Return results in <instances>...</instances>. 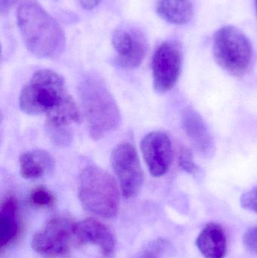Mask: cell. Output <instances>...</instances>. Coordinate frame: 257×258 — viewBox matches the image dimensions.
I'll return each instance as SVG.
<instances>
[{
    "mask_svg": "<svg viewBox=\"0 0 257 258\" xmlns=\"http://www.w3.org/2000/svg\"><path fill=\"white\" fill-rule=\"evenodd\" d=\"M75 224L65 217H55L50 220L32 239V248L45 258H57L67 252L74 239Z\"/></svg>",
    "mask_w": 257,
    "mask_h": 258,
    "instance_id": "cell-7",
    "label": "cell"
},
{
    "mask_svg": "<svg viewBox=\"0 0 257 258\" xmlns=\"http://www.w3.org/2000/svg\"><path fill=\"white\" fill-rule=\"evenodd\" d=\"M140 149L149 172L153 177L164 175L172 165L173 150L167 134L161 131L149 132L142 139Z\"/></svg>",
    "mask_w": 257,
    "mask_h": 258,
    "instance_id": "cell-9",
    "label": "cell"
},
{
    "mask_svg": "<svg viewBox=\"0 0 257 258\" xmlns=\"http://www.w3.org/2000/svg\"><path fill=\"white\" fill-rule=\"evenodd\" d=\"M20 173L27 180L40 178L54 168V159L45 150H34L23 153L19 159Z\"/></svg>",
    "mask_w": 257,
    "mask_h": 258,
    "instance_id": "cell-13",
    "label": "cell"
},
{
    "mask_svg": "<svg viewBox=\"0 0 257 258\" xmlns=\"http://www.w3.org/2000/svg\"><path fill=\"white\" fill-rule=\"evenodd\" d=\"M74 239L79 245L92 244L101 249L105 258H113L116 249V240L111 230L101 221L88 218L74 225Z\"/></svg>",
    "mask_w": 257,
    "mask_h": 258,
    "instance_id": "cell-10",
    "label": "cell"
},
{
    "mask_svg": "<svg viewBox=\"0 0 257 258\" xmlns=\"http://www.w3.org/2000/svg\"><path fill=\"white\" fill-rule=\"evenodd\" d=\"M179 165L184 171L190 174H195L199 170V167L194 160V156L190 149L183 147L179 156Z\"/></svg>",
    "mask_w": 257,
    "mask_h": 258,
    "instance_id": "cell-20",
    "label": "cell"
},
{
    "mask_svg": "<svg viewBox=\"0 0 257 258\" xmlns=\"http://www.w3.org/2000/svg\"><path fill=\"white\" fill-rule=\"evenodd\" d=\"M102 0H78L83 9L92 10L98 6Z\"/></svg>",
    "mask_w": 257,
    "mask_h": 258,
    "instance_id": "cell-24",
    "label": "cell"
},
{
    "mask_svg": "<svg viewBox=\"0 0 257 258\" xmlns=\"http://www.w3.org/2000/svg\"><path fill=\"white\" fill-rule=\"evenodd\" d=\"M48 138L57 147H66L72 141V133L69 128L46 126Z\"/></svg>",
    "mask_w": 257,
    "mask_h": 258,
    "instance_id": "cell-19",
    "label": "cell"
},
{
    "mask_svg": "<svg viewBox=\"0 0 257 258\" xmlns=\"http://www.w3.org/2000/svg\"><path fill=\"white\" fill-rule=\"evenodd\" d=\"M240 201L244 209L257 214V186L243 194Z\"/></svg>",
    "mask_w": 257,
    "mask_h": 258,
    "instance_id": "cell-21",
    "label": "cell"
},
{
    "mask_svg": "<svg viewBox=\"0 0 257 258\" xmlns=\"http://www.w3.org/2000/svg\"><path fill=\"white\" fill-rule=\"evenodd\" d=\"M254 5H255V10H256V15L257 16V0H254Z\"/></svg>",
    "mask_w": 257,
    "mask_h": 258,
    "instance_id": "cell-26",
    "label": "cell"
},
{
    "mask_svg": "<svg viewBox=\"0 0 257 258\" xmlns=\"http://www.w3.org/2000/svg\"><path fill=\"white\" fill-rule=\"evenodd\" d=\"M137 258H158V257L154 251H145Z\"/></svg>",
    "mask_w": 257,
    "mask_h": 258,
    "instance_id": "cell-25",
    "label": "cell"
},
{
    "mask_svg": "<svg viewBox=\"0 0 257 258\" xmlns=\"http://www.w3.org/2000/svg\"><path fill=\"white\" fill-rule=\"evenodd\" d=\"M181 68V46L172 41L162 42L152 57V77L155 91L164 93L173 89L179 79Z\"/></svg>",
    "mask_w": 257,
    "mask_h": 258,
    "instance_id": "cell-8",
    "label": "cell"
},
{
    "mask_svg": "<svg viewBox=\"0 0 257 258\" xmlns=\"http://www.w3.org/2000/svg\"><path fill=\"white\" fill-rule=\"evenodd\" d=\"M156 13L167 23L175 25H184L193 17L191 0H158Z\"/></svg>",
    "mask_w": 257,
    "mask_h": 258,
    "instance_id": "cell-16",
    "label": "cell"
},
{
    "mask_svg": "<svg viewBox=\"0 0 257 258\" xmlns=\"http://www.w3.org/2000/svg\"><path fill=\"white\" fill-rule=\"evenodd\" d=\"M112 45L118 54V64L127 69L140 66L147 53L148 46L144 38L125 30H116L113 33Z\"/></svg>",
    "mask_w": 257,
    "mask_h": 258,
    "instance_id": "cell-11",
    "label": "cell"
},
{
    "mask_svg": "<svg viewBox=\"0 0 257 258\" xmlns=\"http://www.w3.org/2000/svg\"><path fill=\"white\" fill-rule=\"evenodd\" d=\"M111 165L123 197L137 196L143 186V173L135 147L128 142L118 144L112 152Z\"/></svg>",
    "mask_w": 257,
    "mask_h": 258,
    "instance_id": "cell-6",
    "label": "cell"
},
{
    "mask_svg": "<svg viewBox=\"0 0 257 258\" xmlns=\"http://www.w3.org/2000/svg\"><path fill=\"white\" fill-rule=\"evenodd\" d=\"M29 201L36 208H50L54 206L55 197L54 194L44 186H37L33 189L29 196Z\"/></svg>",
    "mask_w": 257,
    "mask_h": 258,
    "instance_id": "cell-18",
    "label": "cell"
},
{
    "mask_svg": "<svg viewBox=\"0 0 257 258\" xmlns=\"http://www.w3.org/2000/svg\"><path fill=\"white\" fill-rule=\"evenodd\" d=\"M17 0H0V11L2 14H6L15 6Z\"/></svg>",
    "mask_w": 257,
    "mask_h": 258,
    "instance_id": "cell-23",
    "label": "cell"
},
{
    "mask_svg": "<svg viewBox=\"0 0 257 258\" xmlns=\"http://www.w3.org/2000/svg\"><path fill=\"white\" fill-rule=\"evenodd\" d=\"M45 116L46 126L55 128H69L71 124L81 121L78 107L73 98L68 94Z\"/></svg>",
    "mask_w": 257,
    "mask_h": 258,
    "instance_id": "cell-17",
    "label": "cell"
},
{
    "mask_svg": "<svg viewBox=\"0 0 257 258\" xmlns=\"http://www.w3.org/2000/svg\"><path fill=\"white\" fill-rule=\"evenodd\" d=\"M213 53L217 64L225 71L240 77L251 65L253 49L248 38L233 26H224L214 36Z\"/></svg>",
    "mask_w": 257,
    "mask_h": 258,
    "instance_id": "cell-5",
    "label": "cell"
},
{
    "mask_svg": "<svg viewBox=\"0 0 257 258\" xmlns=\"http://www.w3.org/2000/svg\"><path fill=\"white\" fill-rule=\"evenodd\" d=\"M78 198L84 209L97 216L114 218L119 209V186L113 176L96 165L81 171Z\"/></svg>",
    "mask_w": 257,
    "mask_h": 258,
    "instance_id": "cell-3",
    "label": "cell"
},
{
    "mask_svg": "<svg viewBox=\"0 0 257 258\" xmlns=\"http://www.w3.org/2000/svg\"><path fill=\"white\" fill-rule=\"evenodd\" d=\"M83 112L93 139L99 140L115 130L121 121L120 110L104 82L89 77L80 83Z\"/></svg>",
    "mask_w": 257,
    "mask_h": 258,
    "instance_id": "cell-2",
    "label": "cell"
},
{
    "mask_svg": "<svg viewBox=\"0 0 257 258\" xmlns=\"http://www.w3.org/2000/svg\"><path fill=\"white\" fill-rule=\"evenodd\" d=\"M18 203L14 195H7L1 204L0 210V247L9 245L18 233Z\"/></svg>",
    "mask_w": 257,
    "mask_h": 258,
    "instance_id": "cell-15",
    "label": "cell"
},
{
    "mask_svg": "<svg viewBox=\"0 0 257 258\" xmlns=\"http://www.w3.org/2000/svg\"><path fill=\"white\" fill-rule=\"evenodd\" d=\"M63 77L51 71L40 70L33 74L19 96V107L26 114H45L66 95Z\"/></svg>",
    "mask_w": 257,
    "mask_h": 258,
    "instance_id": "cell-4",
    "label": "cell"
},
{
    "mask_svg": "<svg viewBox=\"0 0 257 258\" xmlns=\"http://www.w3.org/2000/svg\"><path fill=\"white\" fill-rule=\"evenodd\" d=\"M183 126L193 145L204 154L213 148L212 139L202 116L193 109H187L183 115Z\"/></svg>",
    "mask_w": 257,
    "mask_h": 258,
    "instance_id": "cell-14",
    "label": "cell"
},
{
    "mask_svg": "<svg viewBox=\"0 0 257 258\" xmlns=\"http://www.w3.org/2000/svg\"><path fill=\"white\" fill-rule=\"evenodd\" d=\"M243 242L249 251L257 254V225L245 232L243 236Z\"/></svg>",
    "mask_w": 257,
    "mask_h": 258,
    "instance_id": "cell-22",
    "label": "cell"
},
{
    "mask_svg": "<svg viewBox=\"0 0 257 258\" xmlns=\"http://www.w3.org/2000/svg\"><path fill=\"white\" fill-rule=\"evenodd\" d=\"M196 245L205 258H224L227 240L222 226L217 223L207 224L199 233Z\"/></svg>",
    "mask_w": 257,
    "mask_h": 258,
    "instance_id": "cell-12",
    "label": "cell"
},
{
    "mask_svg": "<svg viewBox=\"0 0 257 258\" xmlns=\"http://www.w3.org/2000/svg\"><path fill=\"white\" fill-rule=\"evenodd\" d=\"M17 22L24 44L39 58H54L62 54L66 44L63 29L39 3H23L18 9Z\"/></svg>",
    "mask_w": 257,
    "mask_h": 258,
    "instance_id": "cell-1",
    "label": "cell"
}]
</instances>
